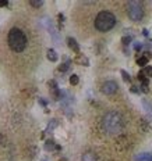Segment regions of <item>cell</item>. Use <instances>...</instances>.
Wrapping results in <instances>:
<instances>
[{"instance_id": "6", "label": "cell", "mask_w": 152, "mask_h": 161, "mask_svg": "<svg viewBox=\"0 0 152 161\" xmlns=\"http://www.w3.org/2000/svg\"><path fill=\"white\" fill-rule=\"evenodd\" d=\"M67 44H68V47L73 49L76 53L80 52V46H78V43H77V40L74 39V38H67Z\"/></svg>"}, {"instance_id": "5", "label": "cell", "mask_w": 152, "mask_h": 161, "mask_svg": "<svg viewBox=\"0 0 152 161\" xmlns=\"http://www.w3.org/2000/svg\"><path fill=\"white\" fill-rule=\"evenodd\" d=\"M119 89V85L115 82V80H106L105 83L102 85V88H101V90H102L103 94H115L116 92H117Z\"/></svg>"}, {"instance_id": "16", "label": "cell", "mask_w": 152, "mask_h": 161, "mask_svg": "<svg viewBox=\"0 0 152 161\" xmlns=\"http://www.w3.org/2000/svg\"><path fill=\"white\" fill-rule=\"evenodd\" d=\"M144 107H145V110H148V111H152V100L151 101L144 100Z\"/></svg>"}, {"instance_id": "10", "label": "cell", "mask_w": 152, "mask_h": 161, "mask_svg": "<svg viewBox=\"0 0 152 161\" xmlns=\"http://www.w3.org/2000/svg\"><path fill=\"white\" fill-rule=\"evenodd\" d=\"M141 74H142V75H144L147 79H148V78H151V76H152V67H150V65L144 67V70L141 71Z\"/></svg>"}, {"instance_id": "4", "label": "cell", "mask_w": 152, "mask_h": 161, "mask_svg": "<svg viewBox=\"0 0 152 161\" xmlns=\"http://www.w3.org/2000/svg\"><path fill=\"white\" fill-rule=\"evenodd\" d=\"M127 13L131 21L134 22H140L144 18V7H142V3L140 2H130L129 7H127Z\"/></svg>"}, {"instance_id": "19", "label": "cell", "mask_w": 152, "mask_h": 161, "mask_svg": "<svg viewBox=\"0 0 152 161\" xmlns=\"http://www.w3.org/2000/svg\"><path fill=\"white\" fill-rule=\"evenodd\" d=\"M121 42H123V44H130L131 43V36H124L123 39H121Z\"/></svg>"}, {"instance_id": "17", "label": "cell", "mask_w": 152, "mask_h": 161, "mask_svg": "<svg viewBox=\"0 0 152 161\" xmlns=\"http://www.w3.org/2000/svg\"><path fill=\"white\" fill-rule=\"evenodd\" d=\"M121 75H123V79L126 80V82H130L131 78H130V74H127L126 71H121Z\"/></svg>"}, {"instance_id": "21", "label": "cell", "mask_w": 152, "mask_h": 161, "mask_svg": "<svg viewBox=\"0 0 152 161\" xmlns=\"http://www.w3.org/2000/svg\"><path fill=\"white\" fill-rule=\"evenodd\" d=\"M4 143H6V136L0 133V147H3V146H4Z\"/></svg>"}, {"instance_id": "1", "label": "cell", "mask_w": 152, "mask_h": 161, "mask_svg": "<svg viewBox=\"0 0 152 161\" xmlns=\"http://www.w3.org/2000/svg\"><path fill=\"white\" fill-rule=\"evenodd\" d=\"M102 128L108 135H119L124 128V118L119 111H109L102 118Z\"/></svg>"}, {"instance_id": "23", "label": "cell", "mask_w": 152, "mask_h": 161, "mask_svg": "<svg viewBox=\"0 0 152 161\" xmlns=\"http://www.w3.org/2000/svg\"><path fill=\"white\" fill-rule=\"evenodd\" d=\"M7 4H8V2H6V0H0V7H6Z\"/></svg>"}, {"instance_id": "3", "label": "cell", "mask_w": 152, "mask_h": 161, "mask_svg": "<svg viewBox=\"0 0 152 161\" xmlns=\"http://www.w3.org/2000/svg\"><path fill=\"white\" fill-rule=\"evenodd\" d=\"M116 25V17L109 11H101L95 18V28L101 32H108Z\"/></svg>"}, {"instance_id": "24", "label": "cell", "mask_w": 152, "mask_h": 161, "mask_svg": "<svg viewBox=\"0 0 152 161\" xmlns=\"http://www.w3.org/2000/svg\"><path fill=\"white\" fill-rule=\"evenodd\" d=\"M131 92H134V93H138V89H135V86H133V88H131Z\"/></svg>"}, {"instance_id": "22", "label": "cell", "mask_w": 152, "mask_h": 161, "mask_svg": "<svg viewBox=\"0 0 152 161\" xmlns=\"http://www.w3.org/2000/svg\"><path fill=\"white\" fill-rule=\"evenodd\" d=\"M137 78H138V80H141V82H144V80H147V78H145V76L142 75L141 72H138V75H137Z\"/></svg>"}, {"instance_id": "20", "label": "cell", "mask_w": 152, "mask_h": 161, "mask_svg": "<svg viewBox=\"0 0 152 161\" xmlns=\"http://www.w3.org/2000/svg\"><path fill=\"white\" fill-rule=\"evenodd\" d=\"M134 49H135L137 52H138V50H141L142 49V43H141V42H135V43H134Z\"/></svg>"}, {"instance_id": "7", "label": "cell", "mask_w": 152, "mask_h": 161, "mask_svg": "<svg viewBox=\"0 0 152 161\" xmlns=\"http://www.w3.org/2000/svg\"><path fill=\"white\" fill-rule=\"evenodd\" d=\"M82 161H98V157L95 153H92V151H87V153L82 154L81 157Z\"/></svg>"}, {"instance_id": "14", "label": "cell", "mask_w": 152, "mask_h": 161, "mask_svg": "<svg viewBox=\"0 0 152 161\" xmlns=\"http://www.w3.org/2000/svg\"><path fill=\"white\" fill-rule=\"evenodd\" d=\"M68 68H70V61H66L63 64L59 67V71H61V72H64V71H67Z\"/></svg>"}, {"instance_id": "15", "label": "cell", "mask_w": 152, "mask_h": 161, "mask_svg": "<svg viewBox=\"0 0 152 161\" xmlns=\"http://www.w3.org/2000/svg\"><path fill=\"white\" fill-rule=\"evenodd\" d=\"M80 82V78H78V75H76V74H73V75L70 76V83L71 85H77V83Z\"/></svg>"}, {"instance_id": "13", "label": "cell", "mask_w": 152, "mask_h": 161, "mask_svg": "<svg viewBox=\"0 0 152 161\" xmlns=\"http://www.w3.org/2000/svg\"><path fill=\"white\" fill-rule=\"evenodd\" d=\"M148 83H150V80H144V82H141V90L144 92V93H148V90H150V89H148Z\"/></svg>"}, {"instance_id": "8", "label": "cell", "mask_w": 152, "mask_h": 161, "mask_svg": "<svg viewBox=\"0 0 152 161\" xmlns=\"http://www.w3.org/2000/svg\"><path fill=\"white\" fill-rule=\"evenodd\" d=\"M59 146L56 145L53 140H46V143H45V150H47V151H53V150H59Z\"/></svg>"}, {"instance_id": "18", "label": "cell", "mask_w": 152, "mask_h": 161, "mask_svg": "<svg viewBox=\"0 0 152 161\" xmlns=\"http://www.w3.org/2000/svg\"><path fill=\"white\" fill-rule=\"evenodd\" d=\"M29 4H31L32 7H41V6L43 4V2H41V0L39 2H34V0H32V2H29Z\"/></svg>"}, {"instance_id": "9", "label": "cell", "mask_w": 152, "mask_h": 161, "mask_svg": "<svg viewBox=\"0 0 152 161\" xmlns=\"http://www.w3.org/2000/svg\"><path fill=\"white\" fill-rule=\"evenodd\" d=\"M47 60L49 61H52V62H55V61H57V53L55 52L53 49H49L47 50Z\"/></svg>"}, {"instance_id": "2", "label": "cell", "mask_w": 152, "mask_h": 161, "mask_svg": "<svg viewBox=\"0 0 152 161\" xmlns=\"http://www.w3.org/2000/svg\"><path fill=\"white\" fill-rule=\"evenodd\" d=\"M7 40H8V46L13 52L16 53H21L25 50L27 47V43H28V39H27L25 34L21 31L20 28H13L10 32H8V36H7Z\"/></svg>"}, {"instance_id": "25", "label": "cell", "mask_w": 152, "mask_h": 161, "mask_svg": "<svg viewBox=\"0 0 152 161\" xmlns=\"http://www.w3.org/2000/svg\"><path fill=\"white\" fill-rule=\"evenodd\" d=\"M142 34H144L145 36H148V31H147V29H144V31H142Z\"/></svg>"}, {"instance_id": "11", "label": "cell", "mask_w": 152, "mask_h": 161, "mask_svg": "<svg viewBox=\"0 0 152 161\" xmlns=\"http://www.w3.org/2000/svg\"><path fill=\"white\" fill-rule=\"evenodd\" d=\"M137 64L141 65V67H147V65H148V58L144 57V56H141V57L137 60Z\"/></svg>"}, {"instance_id": "12", "label": "cell", "mask_w": 152, "mask_h": 161, "mask_svg": "<svg viewBox=\"0 0 152 161\" xmlns=\"http://www.w3.org/2000/svg\"><path fill=\"white\" fill-rule=\"evenodd\" d=\"M56 126H57V121H56V120H52V121L49 122V125H47L46 132H50V131H53Z\"/></svg>"}]
</instances>
